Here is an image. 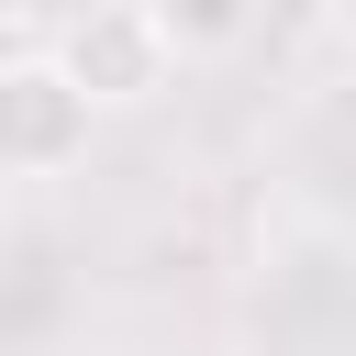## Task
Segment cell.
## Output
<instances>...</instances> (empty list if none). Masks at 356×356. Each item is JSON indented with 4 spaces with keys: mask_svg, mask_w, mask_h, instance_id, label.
<instances>
[{
    "mask_svg": "<svg viewBox=\"0 0 356 356\" xmlns=\"http://www.w3.org/2000/svg\"><path fill=\"white\" fill-rule=\"evenodd\" d=\"M89 134H100V100H89V78H78L56 44L0 56V189L67 178V167L89 156Z\"/></svg>",
    "mask_w": 356,
    "mask_h": 356,
    "instance_id": "cell-1",
    "label": "cell"
},
{
    "mask_svg": "<svg viewBox=\"0 0 356 356\" xmlns=\"http://www.w3.org/2000/svg\"><path fill=\"white\" fill-rule=\"evenodd\" d=\"M56 56L89 78V100H100V111H134V100L178 89V44H167V22H156L145 0H100V11H78Z\"/></svg>",
    "mask_w": 356,
    "mask_h": 356,
    "instance_id": "cell-2",
    "label": "cell"
},
{
    "mask_svg": "<svg viewBox=\"0 0 356 356\" xmlns=\"http://www.w3.org/2000/svg\"><path fill=\"white\" fill-rule=\"evenodd\" d=\"M145 11L167 22L178 67H222V56H245V33H256V11H267V0H145Z\"/></svg>",
    "mask_w": 356,
    "mask_h": 356,
    "instance_id": "cell-3",
    "label": "cell"
}]
</instances>
